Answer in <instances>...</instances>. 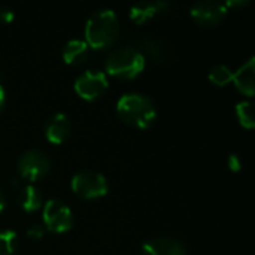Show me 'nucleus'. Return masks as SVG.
Returning <instances> with one entry per match:
<instances>
[{"instance_id": "obj_11", "label": "nucleus", "mask_w": 255, "mask_h": 255, "mask_svg": "<svg viewBox=\"0 0 255 255\" xmlns=\"http://www.w3.org/2000/svg\"><path fill=\"white\" fill-rule=\"evenodd\" d=\"M170 4L164 0H157V1H140L136 3L130 7V18L136 24H143L145 21L154 18L155 15L164 12Z\"/></svg>"}, {"instance_id": "obj_17", "label": "nucleus", "mask_w": 255, "mask_h": 255, "mask_svg": "<svg viewBox=\"0 0 255 255\" xmlns=\"http://www.w3.org/2000/svg\"><path fill=\"white\" fill-rule=\"evenodd\" d=\"M209 81L215 85H227L233 81V72L226 64H217L209 72Z\"/></svg>"}, {"instance_id": "obj_23", "label": "nucleus", "mask_w": 255, "mask_h": 255, "mask_svg": "<svg viewBox=\"0 0 255 255\" xmlns=\"http://www.w3.org/2000/svg\"><path fill=\"white\" fill-rule=\"evenodd\" d=\"M248 1L247 0H232V1H227L226 3V6L229 7V6H242V4H247Z\"/></svg>"}, {"instance_id": "obj_20", "label": "nucleus", "mask_w": 255, "mask_h": 255, "mask_svg": "<svg viewBox=\"0 0 255 255\" xmlns=\"http://www.w3.org/2000/svg\"><path fill=\"white\" fill-rule=\"evenodd\" d=\"M13 19V12L7 6H0V22L6 24Z\"/></svg>"}, {"instance_id": "obj_1", "label": "nucleus", "mask_w": 255, "mask_h": 255, "mask_svg": "<svg viewBox=\"0 0 255 255\" xmlns=\"http://www.w3.org/2000/svg\"><path fill=\"white\" fill-rule=\"evenodd\" d=\"M120 33L118 16L112 9H99L91 13L85 24V42L90 48L102 49L112 45Z\"/></svg>"}, {"instance_id": "obj_7", "label": "nucleus", "mask_w": 255, "mask_h": 255, "mask_svg": "<svg viewBox=\"0 0 255 255\" xmlns=\"http://www.w3.org/2000/svg\"><path fill=\"white\" fill-rule=\"evenodd\" d=\"M108 85V78L100 70H85L75 81L76 93L85 100H96L106 91Z\"/></svg>"}, {"instance_id": "obj_18", "label": "nucleus", "mask_w": 255, "mask_h": 255, "mask_svg": "<svg viewBox=\"0 0 255 255\" xmlns=\"http://www.w3.org/2000/svg\"><path fill=\"white\" fill-rule=\"evenodd\" d=\"M16 233L12 230H0V255H12L16 248Z\"/></svg>"}, {"instance_id": "obj_19", "label": "nucleus", "mask_w": 255, "mask_h": 255, "mask_svg": "<svg viewBox=\"0 0 255 255\" xmlns=\"http://www.w3.org/2000/svg\"><path fill=\"white\" fill-rule=\"evenodd\" d=\"M43 235H45V229H43L42 226H33V227L27 232V236H28V238H31L33 241H39V239H42V238H43Z\"/></svg>"}, {"instance_id": "obj_4", "label": "nucleus", "mask_w": 255, "mask_h": 255, "mask_svg": "<svg viewBox=\"0 0 255 255\" xmlns=\"http://www.w3.org/2000/svg\"><path fill=\"white\" fill-rule=\"evenodd\" d=\"M72 190L75 194L84 199H97L103 197L108 193V179L105 175L94 170H81L72 178Z\"/></svg>"}, {"instance_id": "obj_5", "label": "nucleus", "mask_w": 255, "mask_h": 255, "mask_svg": "<svg viewBox=\"0 0 255 255\" xmlns=\"http://www.w3.org/2000/svg\"><path fill=\"white\" fill-rule=\"evenodd\" d=\"M18 172L21 178L36 182L49 172V158L39 149L25 151L18 160Z\"/></svg>"}, {"instance_id": "obj_10", "label": "nucleus", "mask_w": 255, "mask_h": 255, "mask_svg": "<svg viewBox=\"0 0 255 255\" xmlns=\"http://www.w3.org/2000/svg\"><path fill=\"white\" fill-rule=\"evenodd\" d=\"M70 134V121L69 117L63 112H57L54 114L46 126H45V136L49 142L58 145L61 142H64Z\"/></svg>"}, {"instance_id": "obj_3", "label": "nucleus", "mask_w": 255, "mask_h": 255, "mask_svg": "<svg viewBox=\"0 0 255 255\" xmlns=\"http://www.w3.org/2000/svg\"><path fill=\"white\" fill-rule=\"evenodd\" d=\"M145 69V55L136 48H117L106 58V70L117 78L131 79Z\"/></svg>"}, {"instance_id": "obj_6", "label": "nucleus", "mask_w": 255, "mask_h": 255, "mask_svg": "<svg viewBox=\"0 0 255 255\" xmlns=\"http://www.w3.org/2000/svg\"><path fill=\"white\" fill-rule=\"evenodd\" d=\"M43 223L49 230L55 233H64L73 226V214L63 202L55 199L48 200L43 206Z\"/></svg>"}, {"instance_id": "obj_21", "label": "nucleus", "mask_w": 255, "mask_h": 255, "mask_svg": "<svg viewBox=\"0 0 255 255\" xmlns=\"http://www.w3.org/2000/svg\"><path fill=\"white\" fill-rule=\"evenodd\" d=\"M229 167H230L232 170H235V172L241 170L242 163H241V158H239L236 154H230V155H229Z\"/></svg>"}, {"instance_id": "obj_2", "label": "nucleus", "mask_w": 255, "mask_h": 255, "mask_svg": "<svg viewBox=\"0 0 255 255\" xmlns=\"http://www.w3.org/2000/svg\"><path fill=\"white\" fill-rule=\"evenodd\" d=\"M117 112L124 123L137 128L149 127L157 117L154 102L140 93H127L121 96L117 103Z\"/></svg>"}, {"instance_id": "obj_8", "label": "nucleus", "mask_w": 255, "mask_h": 255, "mask_svg": "<svg viewBox=\"0 0 255 255\" xmlns=\"http://www.w3.org/2000/svg\"><path fill=\"white\" fill-rule=\"evenodd\" d=\"M227 15V6L223 1L217 0H202L193 4L191 16L205 27H212L220 24Z\"/></svg>"}, {"instance_id": "obj_15", "label": "nucleus", "mask_w": 255, "mask_h": 255, "mask_svg": "<svg viewBox=\"0 0 255 255\" xmlns=\"http://www.w3.org/2000/svg\"><path fill=\"white\" fill-rule=\"evenodd\" d=\"M139 46H140V52L143 54H148L151 58L160 61V60H166L167 55H169V49L167 46L160 42L158 39H152V37H146V39H142L139 42Z\"/></svg>"}, {"instance_id": "obj_12", "label": "nucleus", "mask_w": 255, "mask_h": 255, "mask_svg": "<svg viewBox=\"0 0 255 255\" xmlns=\"http://www.w3.org/2000/svg\"><path fill=\"white\" fill-rule=\"evenodd\" d=\"M255 60L251 57L247 63H244L235 73H233V82L238 87L239 91H242L247 96H254L255 91Z\"/></svg>"}, {"instance_id": "obj_14", "label": "nucleus", "mask_w": 255, "mask_h": 255, "mask_svg": "<svg viewBox=\"0 0 255 255\" xmlns=\"http://www.w3.org/2000/svg\"><path fill=\"white\" fill-rule=\"evenodd\" d=\"M19 203H21L22 209L27 212L37 211L43 203V197H42L40 190L33 184L25 185L22 188V191L19 193Z\"/></svg>"}, {"instance_id": "obj_24", "label": "nucleus", "mask_w": 255, "mask_h": 255, "mask_svg": "<svg viewBox=\"0 0 255 255\" xmlns=\"http://www.w3.org/2000/svg\"><path fill=\"white\" fill-rule=\"evenodd\" d=\"M4 205H6V200H4V196L1 193V188H0V212L4 209Z\"/></svg>"}, {"instance_id": "obj_13", "label": "nucleus", "mask_w": 255, "mask_h": 255, "mask_svg": "<svg viewBox=\"0 0 255 255\" xmlns=\"http://www.w3.org/2000/svg\"><path fill=\"white\" fill-rule=\"evenodd\" d=\"M90 45L81 39H72L63 46V60L67 64H82L90 57Z\"/></svg>"}, {"instance_id": "obj_16", "label": "nucleus", "mask_w": 255, "mask_h": 255, "mask_svg": "<svg viewBox=\"0 0 255 255\" xmlns=\"http://www.w3.org/2000/svg\"><path fill=\"white\" fill-rule=\"evenodd\" d=\"M236 115L241 121V124L247 128H253L255 126V114L254 103L250 100L239 102L236 105Z\"/></svg>"}, {"instance_id": "obj_9", "label": "nucleus", "mask_w": 255, "mask_h": 255, "mask_svg": "<svg viewBox=\"0 0 255 255\" xmlns=\"http://www.w3.org/2000/svg\"><path fill=\"white\" fill-rule=\"evenodd\" d=\"M143 255H187L185 247L172 238H155L143 244Z\"/></svg>"}, {"instance_id": "obj_22", "label": "nucleus", "mask_w": 255, "mask_h": 255, "mask_svg": "<svg viewBox=\"0 0 255 255\" xmlns=\"http://www.w3.org/2000/svg\"><path fill=\"white\" fill-rule=\"evenodd\" d=\"M4 103H6V91H4L3 85L0 84V111L3 109Z\"/></svg>"}]
</instances>
